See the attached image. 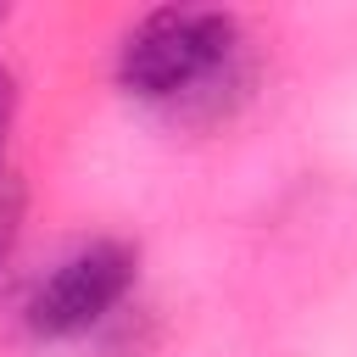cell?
<instances>
[{"instance_id": "obj_3", "label": "cell", "mask_w": 357, "mask_h": 357, "mask_svg": "<svg viewBox=\"0 0 357 357\" xmlns=\"http://www.w3.org/2000/svg\"><path fill=\"white\" fill-rule=\"evenodd\" d=\"M11 128H17V78L0 67V156L11 145Z\"/></svg>"}, {"instance_id": "obj_2", "label": "cell", "mask_w": 357, "mask_h": 357, "mask_svg": "<svg viewBox=\"0 0 357 357\" xmlns=\"http://www.w3.org/2000/svg\"><path fill=\"white\" fill-rule=\"evenodd\" d=\"M134 284V251L117 240H89L67 251L28 296V329L39 340L89 335Z\"/></svg>"}, {"instance_id": "obj_1", "label": "cell", "mask_w": 357, "mask_h": 357, "mask_svg": "<svg viewBox=\"0 0 357 357\" xmlns=\"http://www.w3.org/2000/svg\"><path fill=\"white\" fill-rule=\"evenodd\" d=\"M234 45H240L234 17L167 6V11H151L145 22L128 28V39L117 50V84L134 100L167 106V100H184V95L206 89L229 67Z\"/></svg>"}]
</instances>
